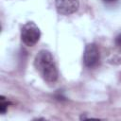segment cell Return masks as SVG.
<instances>
[{
    "instance_id": "7a4b0ae2",
    "label": "cell",
    "mask_w": 121,
    "mask_h": 121,
    "mask_svg": "<svg viewBox=\"0 0 121 121\" xmlns=\"http://www.w3.org/2000/svg\"><path fill=\"white\" fill-rule=\"evenodd\" d=\"M41 37V31L38 26L33 22L26 23L21 28V39L27 46L35 45Z\"/></svg>"
},
{
    "instance_id": "3957f363",
    "label": "cell",
    "mask_w": 121,
    "mask_h": 121,
    "mask_svg": "<svg viewBox=\"0 0 121 121\" xmlns=\"http://www.w3.org/2000/svg\"><path fill=\"white\" fill-rule=\"evenodd\" d=\"M99 61V51L95 43H88L85 46L83 53V62L85 66L93 68Z\"/></svg>"
},
{
    "instance_id": "6da1fadb",
    "label": "cell",
    "mask_w": 121,
    "mask_h": 121,
    "mask_svg": "<svg viewBox=\"0 0 121 121\" xmlns=\"http://www.w3.org/2000/svg\"><path fill=\"white\" fill-rule=\"evenodd\" d=\"M34 66L43 79L48 83L58 79V69L52 54L47 50H41L35 57Z\"/></svg>"
},
{
    "instance_id": "52a82bcc",
    "label": "cell",
    "mask_w": 121,
    "mask_h": 121,
    "mask_svg": "<svg viewBox=\"0 0 121 121\" xmlns=\"http://www.w3.org/2000/svg\"><path fill=\"white\" fill-rule=\"evenodd\" d=\"M104 3H107V4H112V3H114L116 0H102Z\"/></svg>"
},
{
    "instance_id": "277c9868",
    "label": "cell",
    "mask_w": 121,
    "mask_h": 121,
    "mask_svg": "<svg viewBox=\"0 0 121 121\" xmlns=\"http://www.w3.org/2000/svg\"><path fill=\"white\" fill-rule=\"evenodd\" d=\"M55 7L60 15H70L75 13L79 8L78 0H55Z\"/></svg>"
},
{
    "instance_id": "8992f818",
    "label": "cell",
    "mask_w": 121,
    "mask_h": 121,
    "mask_svg": "<svg viewBox=\"0 0 121 121\" xmlns=\"http://www.w3.org/2000/svg\"><path fill=\"white\" fill-rule=\"evenodd\" d=\"M115 44H116V46H117L119 49H121V34H119V35L115 38Z\"/></svg>"
},
{
    "instance_id": "5b68a950",
    "label": "cell",
    "mask_w": 121,
    "mask_h": 121,
    "mask_svg": "<svg viewBox=\"0 0 121 121\" xmlns=\"http://www.w3.org/2000/svg\"><path fill=\"white\" fill-rule=\"evenodd\" d=\"M9 104H11V103H10L8 99H6L3 95L0 96V112H1L2 114L6 112V111H7V109H8V106H9Z\"/></svg>"
}]
</instances>
